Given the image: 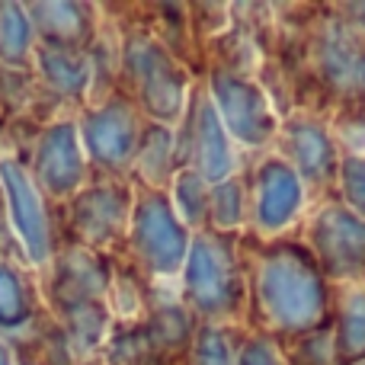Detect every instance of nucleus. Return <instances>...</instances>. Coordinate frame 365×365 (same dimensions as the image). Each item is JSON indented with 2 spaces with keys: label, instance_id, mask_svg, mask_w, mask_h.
Returning a JSON list of instances; mask_svg holds the SVG:
<instances>
[{
  "label": "nucleus",
  "instance_id": "obj_3",
  "mask_svg": "<svg viewBox=\"0 0 365 365\" xmlns=\"http://www.w3.org/2000/svg\"><path fill=\"white\" fill-rule=\"evenodd\" d=\"M189 289H192L199 308L212 311V314L231 311L240 292V276L231 247L199 240L189 257Z\"/></svg>",
  "mask_w": 365,
  "mask_h": 365
},
{
  "label": "nucleus",
  "instance_id": "obj_5",
  "mask_svg": "<svg viewBox=\"0 0 365 365\" xmlns=\"http://www.w3.org/2000/svg\"><path fill=\"white\" fill-rule=\"evenodd\" d=\"M302 205V186L292 167L269 160V164L259 167L257 177V218L266 231H276L282 227L292 215Z\"/></svg>",
  "mask_w": 365,
  "mask_h": 365
},
{
  "label": "nucleus",
  "instance_id": "obj_8",
  "mask_svg": "<svg viewBox=\"0 0 365 365\" xmlns=\"http://www.w3.org/2000/svg\"><path fill=\"white\" fill-rule=\"evenodd\" d=\"M199 164H202V173H205L208 180H221L231 173V148H227L225 141V132H221L218 125V115H215L212 106H202L199 113Z\"/></svg>",
  "mask_w": 365,
  "mask_h": 365
},
{
  "label": "nucleus",
  "instance_id": "obj_14",
  "mask_svg": "<svg viewBox=\"0 0 365 365\" xmlns=\"http://www.w3.org/2000/svg\"><path fill=\"white\" fill-rule=\"evenodd\" d=\"M362 365H365V362H362Z\"/></svg>",
  "mask_w": 365,
  "mask_h": 365
},
{
  "label": "nucleus",
  "instance_id": "obj_2",
  "mask_svg": "<svg viewBox=\"0 0 365 365\" xmlns=\"http://www.w3.org/2000/svg\"><path fill=\"white\" fill-rule=\"evenodd\" d=\"M317 263L330 276H359L365 269V221L343 208H324L311 227Z\"/></svg>",
  "mask_w": 365,
  "mask_h": 365
},
{
  "label": "nucleus",
  "instance_id": "obj_6",
  "mask_svg": "<svg viewBox=\"0 0 365 365\" xmlns=\"http://www.w3.org/2000/svg\"><path fill=\"white\" fill-rule=\"evenodd\" d=\"M285 141H289V154L295 160V167L311 180H327L334 173V148H330L327 135L317 125H308V122H295L285 132Z\"/></svg>",
  "mask_w": 365,
  "mask_h": 365
},
{
  "label": "nucleus",
  "instance_id": "obj_13",
  "mask_svg": "<svg viewBox=\"0 0 365 365\" xmlns=\"http://www.w3.org/2000/svg\"><path fill=\"white\" fill-rule=\"evenodd\" d=\"M237 365H282V359H279V353L269 343L253 340V343H247V349L237 356Z\"/></svg>",
  "mask_w": 365,
  "mask_h": 365
},
{
  "label": "nucleus",
  "instance_id": "obj_1",
  "mask_svg": "<svg viewBox=\"0 0 365 365\" xmlns=\"http://www.w3.org/2000/svg\"><path fill=\"white\" fill-rule=\"evenodd\" d=\"M324 285L317 263L295 244L266 253L259 266V308L276 327L308 330L324 317Z\"/></svg>",
  "mask_w": 365,
  "mask_h": 365
},
{
  "label": "nucleus",
  "instance_id": "obj_10",
  "mask_svg": "<svg viewBox=\"0 0 365 365\" xmlns=\"http://www.w3.org/2000/svg\"><path fill=\"white\" fill-rule=\"evenodd\" d=\"M199 365H237V353L221 330H205L199 340Z\"/></svg>",
  "mask_w": 365,
  "mask_h": 365
},
{
  "label": "nucleus",
  "instance_id": "obj_4",
  "mask_svg": "<svg viewBox=\"0 0 365 365\" xmlns=\"http://www.w3.org/2000/svg\"><path fill=\"white\" fill-rule=\"evenodd\" d=\"M215 96L221 103V113H225L231 132L237 135L247 145H263L266 138L276 128L269 106H266V96L257 87H250L247 81L231 74H218L215 77Z\"/></svg>",
  "mask_w": 365,
  "mask_h": 365
},
{
  "label": "nucleus",
  "instance_id": "obj_11",
  "mask_svg": "<svg viewBox=\"0 0 365 365\" xmlns=\"http://www.w3.org/2000/svg\"><path fill=\"white\" fill-rule=\"evenodd\" d=\"M343 192H346L349 205H356L365 215V158H349L340 167Z\"/></svg>",
  "mask_w": 365,
  "mask_h": 365
},
{
  "label": "nucleus",
  "instance_id": "obj_7",
  "mask_svg": "<svg viewBox=\"0 0 365 365\" xmlns=\"http://www.w3.org/2000/svg\"><path fill=\"white\" fill-rule=\"evenodd\" d=\"M324 71L334 77L340 87H365V48L353 36L334 29L324 36L321 45Z\"/></svg>",
  "mask_w": 365,
  "mask_h": 365
},
{
  "label": "nucleus",
  "instance_id": "obj_12",
  "mask_svg": "<svg viewBox=\"0 0 365 365\" xmlns=\"http://www.w3.org/2000/svg\"><path fill=\"white\" fill-rule=\"evenodd\" d=\"M212 208H215L218 225H225V227L237 225V221H240V186H237V182L221 186L218 192H215V199H212Z\"/></svg>",
  "mask_w": 365,
  "mask_h": 365
},
{
  "label": "nucleus",
  "instance_id": "obj_9",
  "mask_svg": "<svg viewBox=\"0 0 365 365\" xmlns=\"http://www.w3.org/2000/svg\"><path fill=\"white\" fill-rule=\"evenodd\" d=\"M340 356L359 359L365 356V292H353L343 304L340 317Z\"/></svg>",
  "mask_w": 365,
  "mask_h": 365
}]
</instances>
